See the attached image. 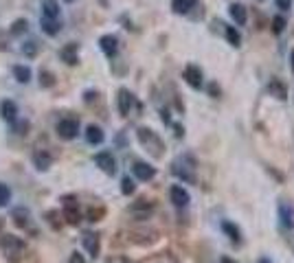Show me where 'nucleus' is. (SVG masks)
<instances>
[{"label": "nucleus", "mask_w": 294, "mask_h": 263, "mask_svg": "<svg viewBox=\"0 0 294 263\" xmlns=\"http://www.w3.org/2000/svg\"><path fill=\"white\" fill-rule=\"evenodd\" d=\"M231 18L237 22V24L241 27V24H246V20H248V13H246V9H244V5H231Z\"/></svg>", "instance_id": "obj_24"}, {"label": "nucleus", "mask_w": 294, "mask_h": 263, "mask_svg": "<svg viewBox=\"0 0 294 263\" xmlns=\"http://www.w3.org/2000/svg\"><path fill=\"white\" fill-rule=\"evenodd\" d=\"M46 219H48V224H53L55 228H60V222H57V213H46Z\"/></svg>", "instance_id": "obj_35"}, {"label": "nucleus", "mask_w": 294, "mask_h": 263, "mask_svg": "<svg viewBox=\"0 0 294 263\" xmlns=\"http://www.w3.org/2000/svg\"><path fill=\"white\" fill-rule=\"evenodd\" d=\"M11 217H13V224L18 226V228H27V224H29V219H31V213H29L27 208H16L11 213Z\"/></svg>", "instance_id": "obj_21"}, {"label": "nucleus", "mask_w": 294, "mask_h": 263, "mask_svg": "<svg viewBox=\"0 0 294 263\" xmlns=\"http://www.w3.org/2000/svg\"><path fill=\"white\" fill-rule=\"evenodd\" d=\"M290 62H292V72H294V48H292V53H290Z\"/></svg>", "instance_id": "obj_38"}, {"label": "nucleus", "mask_w": 294, "mask_h": 263, "mask_svg": "<svg viewBox=\"0 0 294 263\" xmlns=\"http://www.w3.org/2000/svg\"><path fill=\"white\" fill-rule=\"evenodd\" d=\"M22 53H24V57H35L40 53V44L35 40H27L22 44Z\"/></svg>", "instance_id": "obj_28"}, {"label": "nucleus", "mask_w": 294, "mask_h": 263, "mask_svg": "<svg viewBox=\"0 0 294 263\" xmlns=\"http://www.w3.org/2000/svg\"><path fill=\"white\" fill-rule=\"evenodd\" d=\"M94 163H97L99 169L104 173H108V175L116 173V160H114V156L110 151H99L97 156H94Z\"/></svg>", "instance_id": "obj_8"}, {"label": "nucleus", "mask_w": 294, "mask_h": 263, "mask_svg": "<svg viewBox=\"0 0 294 263\" xmlns=\"http://www.w3.org/2000/svg\"><path fill=\"white\" fill-rule=\"evenodd\" d=\"M42 11H44V18H60L57 0H42Z\"/></svg>", "instance_id": "obj_22"}, {"label": "nucleus", "mask_w": 294, "mask_h": 263, "mask_svg": "<svg viewBox=\"0 0 294 263\" xmlns=\"http://www.w3.org/2000/svg\"><path fill=\"white\" fill-rule=\"evenodd\" d=\"M51 163H53V158H51V153L48 151H35V156H33V165L38 167L40 171H46Z\"/></svg>", "instance_id": "obj_20"}, {"label": "nucleus", "mask_w": 294, "mask_h": 263, "mask_svg": "<svg viewBox=\"0 0 294 263\" xmlns=\"http://www.w3.org/2000/svg\"><path fill=\"white\" fill-rule=\"evenodd\" d=\"M198 5V0H172V9L176 11V13H189L193 7Z\"/></svg>", "instance_id": "obj_23"}, {"label": "nucleus", "mask_w": 294, "mask_h": 263, "mask_svg": "<svg viewBox=\"0 0 294 263\" xmlns=\"http://www.w3.org/2000/svg\"><path fill=\"white\" fill-rule=\"evenodd\" d=\"M132 106H134V94H132L130 90H126V88H121L119 90V112L123 116H128Z\"/></svg>", "instance_id": "obj_13"}, {"label": "nucleus", "mask_w": 294, "mask_h": 263, "mask_svg": "<svg viewBox=\"0 0 294 263\" xmlns=\"http://www.w3.org/2000/svg\"><path fill=\"white\" fill-rule=\"evenodd\" d=\"M283 27H285V18H283V16L273 18V31H275V33H281Z\"/></svg>", "instance_id": "obj_32"}, {"label": "nucleus", "mask_w": 294, "mask_h": 263, "mask_svg": "<svg viewBox=\"0 0 294 263\" xmlns=\"http://www.w3.org/2000/svg\"><path fill=\"white\" fill-rule=\"evenodd\" d=\"M79 134V121L77 119H70V116H66L57 123V136L62 138V141H72Z\"/></svg>", "instance_id": "obj_4"}, {"label": "nucleus", "mask_w": 294, "mask_h": 263, "mask_svg": "<svg viewBox=\"0 0 294 263\" xmlns=\"http://www.w3.org/2000/svg\"><path fill=\"white\" fill-rule=\"evenodd\" d=\"M136 136H138V143H141L143 147L147 149V153H152L154 158H160V156L165 153V143L160 141V136H158L154 129H150V127H138Z\"/></svg>", "instance_id": "obj_3"}, {"label": "nucleus", "mask_w": 294, "mask_h": 263, "mask_svg": "<svg viewBox=\"0 0 294 263\" xmlns=\"http://www.w3.org/2000/svg\"><path fill=\"white\" fill-rule=\"evenodd\" d=\"M40 77H42V86H44V88L53 86V82H55V77L51 75V72H46V70H42V72H40Z\"/></svg>", "instance_id": "obj_33"}, {"label": "nucleus", "mask_w": 294, "mask_h": 263, "mask_svg": "<svg viewBox=\"0 0 294 263\" xmlns=\"http://www.w3.org/2000/svg\"><path fill=\"white\" fill-rule=\"evenodd\" d=\"M70 263H86V261H84V254L72 252V254H70Z\"/></svg>", "instance_id": "obj_36"}, {"label": "nucleus", "mask_w": 294, "mask_h": 263, "mask_svg": "<svg viewBox=\"0 0 294 263\" xmlns=\"http://www.w3.org/2000/svg\"><path fill=\"white\" fill-rule=\"evenodd\" d=\"M99 46L108 57H114L116 50H119V40H116L114 35H104V38L99 40Z\"/></svg>", "instance_id": "obj_14"}, {"label": "nucleus", "mask_w": 294, "mask_h": 263, "mask_svg": "<svg viewBox=\"0 0 294 263\" xmlns=\"http://www.w3.org/2000/svg\"><path fill=\"white\" fill-rule=\"evenodd\" d=\"M268 92H270V97H275V99H279V101H285V99H288V86H285L281 79H270Z\"/></svg>", "instance_id": "obj_11"}, {"label": "nucleus", "mask_w": 294, "mask_h": 263, "mask_svg": "<svg viewBox=\"0 0 294 263\" xmlns=\"http://www.w3.org/2000/svg\"><path fill=\"white\" fill-rule=\"evenodd\" d=\"M121 193L123 195H132V193H134V180H132V178H123L121 180Z\"/></svg>", "instance_id": "obj_31"}, {"label": "nucleus", "mask_w": 294, "mask_h": 263, "mask_svg": "<svg viewBox=\"0 0 294 263\" xmlns=\"http://www.w3.org/2000/svg\"><path fill=\"white\" fill-rule=\"evenodd\" d=\"M132 173H134V178H136V180L147 182V180H152L154 175H156V169H154L152 165H147V163H141V160H136V163L132 165Z\"/></svg>", "instance_id": "obj_10"}, {"label": "nucleus", "mask_w": 294, "mask_h": 263, "mask_svg": "<svg viewBox=\"0 0 294 263\" xmlns=\"http://www.w3.org/2000/svg\"><path fill=\"white\" fill-rule=\"evenodd\" d=\"M257 263H273V261H270V259H266V257H261L259 261H257Z\"/></svg>", "instance_id": "obj_39"}, {"label": "nucleus", "mask_w": 294, "mask_h": 263, "mask_svg": "<svg viewBox=\"0 0 294 263\" xmlns=\"http://www.w3.org/2000/svg\"><path fill=\"white\" fill-rule=\"evenodd\" d=\"M42 31L46 35H57L62 31V22L57 18H42Z\"/></svg>", "instance_id": "obj_19"}, {"label": "nucleus", "mask_w": 294, "mask_h": 263, "mask_svg": "<svg viewBox=\"0 0 294 263\" xmlns=\"http://www.w3.org/2000/svg\"><path fill=\"white\" fill-rule=\"evenodd\" d=\"M195 160L193 156H189V153H185V156H178L172 163V171L176 178H180L182 182H189V185H195Z\"/></svg>", "instance_id": "obj_2"}, {"label": "nucleus", "mask_w": 294, "mask_h": 263, "mask_svg": "<svg viewBox=\"0 0 294 263\" xmlns=\"http://www.w3.org/2000/svg\"><path fill=\"white\" fill-rule=\"evenodd\" d=\"M169 200H172V204L176 208H185L189 206V202H191V195L185 187H180V185H174L172 189H169Z\"/></svg>", "instance_id": "obj_7"}, {"label": "nucleus", "mask_w": 294, "mask_h": 263, "mask_svg": "<svg viewBox=\"0 0 294 263\" xmlns=\"http://www.w3.org/2000/svg\"><path fill=\"white\" fill-rule=\"evenodd\" d=\"M13 75H16V79L20 84L31 82V68H27V66H16V68H13Z\"/></svg>", "instance_id": "obj_27"}, {"label": "nucleus", "mask_w": 294, "mask_h": 263, "mask_svg": "<svg viewBox=\"0 0 294 263\" xmlns=\"http://www.w3.org/2000/svg\"><path fill=\"white\" fill-rule=\"evenodd\" d=\"M222 230L229 235V239L233 241V244H241V230H239V226L237 224H233V222H222Z\"/></svg>", "instance_id": "obj_18"}, {"label": "nucleus", "mask_w": 294, "mask_h": 263, "mask_svg": "<svg viewBox=\"0 0 294 263\" xmlns=\"http://www.w3.org/2000/svg\"><path fill=\"white\" fill-rule=\"evenodd\" d=\"M277 7H279L281 11H288L290 7H292V0H277Z\"/></svg>", "instance_id": "obj_34"}, {"label": "nucleus", "mask_w": 294, "mask_h": 263, "mask_svg": "<svg viewBox=\"0 0 294 263\" xmlns=\"http://www.w3.org/2000/svg\"><path fill=\"white\" fill-rule=\"evenodd\" d=\"M0 250H3L5 259L11 263H18L24 259L27 254V244L16 235H3L0 237Z\"/></svg>", "instance_id": "obj_1"}, {"label": "nucleus", "mask_w": 294, "mask_h": 263, "mask_svg": "<svg viewBox=\"0 0 294 263\" xmlns=\"http://www.w3.org/2000/svg\"><path fill=\"white\" fill-rule=\"evenodd\" d=\"M3 224H5V222H3V217H0V230H3Z\"/></svg>", "instance_id": "obj_40"}, {"label": "nucleus", "mask_w": 294, "mask_h": 263, "mask_svg": "<svg viewBox=\"0 0 294 263\" xmlns=\"http://www.w3.org/2000/svg\"><path fill=\"white\" fill-rule=\"evenodd\" d=\"M27 29H29V22L27 20H16L11 24V33L13 35H22V33H27Z\"/></svg>", "instance_id": "obj_30"}, {"label": "nucleus", "mask_w": 294, "mask_h": 263, "mask_svg": "<svg viewBox=\"0 0 294 263\" xmlns=\"http://www.w3.org/2000/svg\"><path fill=\"white\" fill-rule=\"evenodd\" d=\"M11 202V189L7 185H0V208Z\"/></svg>", "instance_id": "obj_29"}, {"label": "nucleus", "mask_w": 294, "mask_h": 263, "mask_svg": "<svg viewBox=\"0 0 294 263\" xmlns=\"http://www.w3.org/2000/svg\"><path fill=\"white\" fill-rule=\"evenodd\" d=\"M82 244H84V248L88 250L90 257H99V237L94 235V232H86V235L82 237Z\"/></svg>", "instance_id": "obj_15"}, {"label": "nucleus", "mask_w": 294, "mask_h": 263, "mask_svg": "<svg viewBox=\"0 0 294 263\" xmlns=\"http://www.w3.org/2000/svg\"><path fill=\"white\" fill-rule=\"evenodd\" d=\"M108 263H132L128 257H112V259H108Z\"/></svg>", "instance_id": "obj_37"}, {"label": "nucleus", "mask_w": 294, "mask_h": 263, "mask_svg": "<svg viewBox=\"0 0 294 263\" xmlns=\"http://www.w3.org/2000/svg\"><path fill=\"white\" fill-rule=\"evenodd\" d=\"M0 116H3L7 123H13L18 119V106L13 103V101H9V99L0 101Z\"/></svg>", "instance_id": "obj_12"}, {"label": "nucleus", "mask_w": 294, "mask_h": 263, "mask_svg": "<svg viewBox=\"0 0 294 263\" xmlns=\"http://www.w3.org/2000/svg\"><path fill=\"white\" fill-rule=\"evenodd\" d=\"M279 222H281V226L288 230L294 228V206L285 200L279 202Z\"/></svg>", "instance_id": "obj_9"}, {"label": "nucleus", "mask_w": 294, "mask_h": 263, "mask_svg": "<svg viewBox=\"0 0 294 263\" xmlns=\"http://www.w3.org/2000/svg\"><path fill=\"white\" fill-rule=\"evenodd\" d=\"M182 77H185V82H187L191 88H195V90H200V88L204 86V75H202L200 66H195V64L185 66V70H182Z\"/></svg>", "instance_id": "obj_6"}, {"label": "nucleus", "mask_w": 294, "mask_h": 263, "mask_svg": "<svg viewBox=\"0 0 294 263\" xmlns=\"http://www.w3.org/2000/svg\"><path fill=\"white\" fill-rule=\"evenodd\" d=\"M66 3H75V0H66Z\"/></svg>", "instance_id": "obj_41"}, {"label": "nucleus", "mask_w": 294, "mask_h": 263, "mask_svg": "<svg viewBox=\"0 0 294 263\" xmlns=\"http://www.w3.org/2000/svg\"><path fill=\"white\" fill-rule=\"evenodd\" d=\"M79 46L77 44H68V46H64L62 48V53H60V57H62V62H66V64H70V66H75L77 62H79Z\"/></svg>", "instance_id": "obj_16"}, {"label": "nucleus", "mask_w": 294, "mask_h": 263, "mask_svg": "<svg viewBox=\"0 0 294 263\" xmlns=\"http://www.w3.org/2000/svg\"><path fill=\"white\" fill-rule=\"evenodd\" d=\"M86 141L90 145H101L104 143V129L99 125H88L86 127Z\"/></svg>", "instance_id": "obj_17"}, {"label": "nucleus", "mask_w": 294, "mask_h": 263, "mask_svg": "<svg viewBox=\"0 0 294 263\" xmlns=\"http://www.w3.org/2000/svg\"><path fill=\"white\" fill-rule=\"evenodd\" d=\"M224 35H226V40H229L231 46L237 48L239 44H241V35H239V31H237L235 27H226V24H224Z\"/></svg>", "instance_id": "obj_26"}, {"label": "nucleus", "mask_w": 294, "mask_h": 263, "mask_svg": "<svg viewBox=\"0 0 294 263\" xmlns=\"http://www.w3.org/2000/svg\"><path fill=\"white\" fill-rule=\"evenodd\" d=\"M152 204H147L145 200H138L136 204H134V206H132L130 211H132V215H138V217H141V219H145L147 215H150L152 213Z\"/></svg>", "instance_id": "obj_25"}, {"label": "nucleus", "mask_w": 294, "mask_h": 263, "mask_svg": "<svg viewBox=\"0 0 294 263\" xmlns=\"http://www.w3.org/2000/svg\"><path fill=\"white\" fill-rule=\"evenodd\" d=\"M64 219L70 226H77L82 222V213H79V204L75 197H64Z\"/></svg>", "instance_id": "obj_5"}]
</instances>
